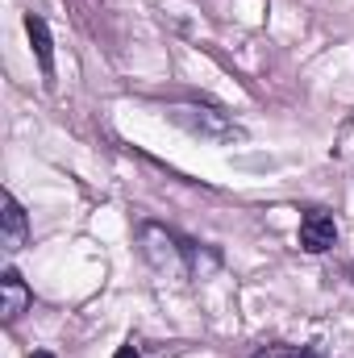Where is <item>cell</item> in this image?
I'll return each mask as SVG.
<instances>
[{
    "label": "cell",
    "mask_w": 354,
    "mask_h": 358,
    "mask_svg": "<svg viewBox=\"0 0 354 358\" xmlns=\"http://www.w3.org/2000/svg\"><path fill=\"white\" fill-rule=\"evenodd\" d=\"M0 292H4V304H0V317H4L8 325H13V321H17V317H21V313L29 308V300H34V296H29V287H25V279H21V275H17L13 267H8L4 275H0Z\"/></svg>",
    "instance_id": "8992f818"
},
{
    "label": "cell",
    "mask_w": 354,
    "mask_h": 358,
    "mask_svg": "<svg viewBox=\"0 0 354 358\" xmlns=\"http://www.w3.org/2000/svg\"><path fill=\"white\" fill-rule=\"evenodd\" d=\"M113 358H142V355H138L134 346H121V350H117V355H113Z\"/></svg>",
    "instance_id": "ba28073f"
},
{
    "label": "cell",
    "mask_w": 354,
    "mask_h": 358,
    "mask_svg": "<svg viewBox=\"0 0 354 358\" xmlns=\"http://www.w3.org/2000/svg\"><path fill=\"white\" fill-rule=\"evenodd\" d=\"M334 242H338V225H334V217L321 213V208L304 213V221H300V246H304L309 255H325V250H334Z\"/></svg>",
    "instance_id": "277c9868"
},
{
    "label": "cell",
    "mask_w": 354,
    "mask_h": 358,
    "mask_svg": "<svg viewBox=\"0 0 354 358\" xmlns=\"http://www.w3.org/2000/svg\"><path fill=\"white\" fill-rule=\"evenodd\" d=\"M171 121H176L179 129H187L192 138H204V142H213V146L246 142V129H242L234 117H225L221 108H213V104H176V108H171Z\"/></svg>",
    "instance_id": "7a4b0ae2"
},
{
    "label": "cell",
    "mask_w": 354,
    "mask_h": 358,
    "mask_svg": "<svg viewBox=\"0 0 354 358\" xmlns=\"http://www.w3.org/2000/svg\"><path fill=\"white\" fill-rule=\"evenodd\" d=\"M138 246H142V259L159 271V275H167V279H192L196 271L204 275V267H200V246L183 242L167 225L142 221L138 225Z\"/></svg>",
    "instance_id": "6da1fadb"
},
{
    "label": "cell",
    "mask_w": 354,
    "mask_h": 358,
    "mask_svg": "<svg viewBox=\"0 0 354 358\" xmlns=\"http://www.w3.org/2000/svg\"><path fill=\"white\" fill-rule=\"evenodd\" d=\"M255 358H325V355H321V346H283V342H275V346H263Z\"/></svg>",
    "instance_id": "52a82bcc"
},
{
    "label": "cell",
    "mask_w": 354,
    "mask_h": 358,
    "mask_svg": "<svg viewBox=\"0 0 354 358\" xmlns=\"http://www.w3.org/2000/svg\"><path fill=\"white\" fill-rule=\"evenodd\" d=\"M29 358H55V355L50 350H38V355H29Z\"/></svg>",
    "instance_id": "9c48e42d"
},
{
    "label": "cell",
    "mask_w": 354,
    "mask_h": 358,
    "mask_svg": "<svg viewBox=\"0 0 354 358\" xmlns=\"http://www.w3.org/2000/svg\"><path fill=\"white\" fill-rule=\"evenodd\" d=\"M25 34H29V46H34V55H38V67H42L46 84H55V42H50L46 21L29 13V17H25Z\"/></svg>",
    "instance_id": "5b68a950"
},
{
    "label": "cell",
    "mask_w": 354,
    "mask_h": 358,
    "mask_svg": "<svg viewBox=\"0 0 354 358\" xmlns=\"http://www.w3.org/2000/svg\"><path fill=\"white\" fill-rule=\"evenodd\" d=\"M25 234H29V217L17 204V196L4 192L0 196V246H4V255H17L25 246Z\"/></svg>",
    "instance_id": "3957f363"
}]
</instances>
